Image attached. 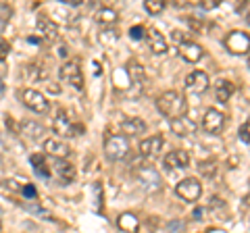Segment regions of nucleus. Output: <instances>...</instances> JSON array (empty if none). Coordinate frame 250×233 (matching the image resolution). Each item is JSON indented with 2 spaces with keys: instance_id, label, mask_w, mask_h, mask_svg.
<instances>
[{
  "instance_id": "f257e3e1",
  "label": "nucleus",
  "mask_w": 250,
  "mask_h": 233,
  "mask_svg": "<svg viewBox=\"0 0 250 233\" xmlns=\"http://www.w3.org/2000/svg\"><path fill=\"white\" fill-rule=\"evenodd\" d=\"M156 108H159V113L163 116H167V119L173 121V119H179V116L186 115L188 104H186V98L179 94V92L169 90L156 98Z\"/></svg>"
},
{
  "instance_id": "f03ea898",
  "label": "nucleus",
  "mask_w": 250,
  "mask_h": 233,
  "mask_svg": "<svg viewBox=\"0 0 250 233\" xmlns=\"http://www.w3.org/2000/svg\"><path fill=\"white\" fill-rule=\"evenodd\" d=\"M104 154L111 160H123L129 154V142L125 136H108L104 139Z\"/></svg>"
},
{
  "instance_id": "7ed1b4c3",
  "label": "nucleus",
  "mask_w": 250,
  "mask_h": 233,
  "mask_svg": "<svg viewBox=\"0 0 250 233\" xmlns=\"http://www.w3.org/2000/svg\"><path fill=\"white\" fill-rule=\"evenodd\" d=\"M52 129L57 136H69V137H75V134H82L83 127L82 125H75L73 119L69 116L65 111H59L52 119Z\"/></svg>"
},
{
  "instance_id": "20e7f679",
  "label": "nucleus",
  "mask_w": 250,
  "mask_h": 233,
  "mask_svg": "<svg viewBox=\"0 0 250 233\" xmlns=\"http://www.w3.org/2000/svg\"><path fill=\"white\" fill-rule=\"evenodd\" d=\"M21 100H23V104H25L29 111H34L38 115H44V113L50 111V102L46 100V96L42 94V92H38V90H23L21 92Z\"/></svg>"
},
{
  "instance_id": "39448f33",
  "label": "nucleus",
  "mask_w": 250,
  "mask_h": 233,
  "mask_svg": "<svg viewBox=\"0 0 250 233\" xmlns=\"http://www.w3.org/2000/svg\"><path fill=\"white\" fill-rule=\"evenodd\" d=\"M175 194L186 202H196L202 196V185L196 177H186L175 185Z\"/></svg>"
},
{
  "instance_id": "423d86ee",
  "label": "nucleus",
  "mask_w": 250,
  "mask_h": 233,
  "mask_svg": "<svg viewBox=\"0 0 250 233\" xmlns=\"http://www.w3.org/2000/svg\"><path fill=\"white\" fill-rule=\"evenodd\" d=\"M223 44L231 54H246V52H250V34L242 32V29H236V32L228 34Z\"/></svg>"
},
{
  "instance_id": "0eeeda50",
  "label": "nucleus",
  "mask_w": 250,
  "mask_h": 233,
  "mask_svg": "<svg viewBox=\"0 0 250 233\" xmlns=\"http://www.w3.org/2000/svg\"><path fill=\"white\" fill-rule=\"evenodd\" d=\"M61 79L65 81L67 85H71L73 90L82 92L83 90V73L80 69V63H75V60H71V63H65L61 67Z\"/></svg>"
},
{
  "instance_id": "6e6552de",
  "label": "nucleus",
  "mask_w": 250,
  "mask_h": 233,
  "mask_svg": "<svg viewBox=\"0 0 250 233\" xmlns=\"http://www.w3.org/2000/svg\"><path fill=\"white\" fill-rule=\"evenodd\" d=\"M225 127V115L221 111H217V108H208L202 115V129L207 131L210 136H219Z\"/></svg>"
},
{
  "instance_id": "1a4fd4ad",
  "label": "nucleus",
  "mask_w": 250,
  "mask_h": 233,
  "mask_svg": "<svg viewBox=\"0 0 250 233\" xmlns=\"http://www.w3.org/2000/svg\"><path fill=\"white\" fill-rule=\"evenodd\" d=\"M44 152L50 154L54 158H59V160H65L69 154H71V148H69V144L62 142L61 137H48L44 142Z\"/></svg>"
},
{
  "instance_id": "9d476101",
  "label": "nucleus",
  "mask_w": 250,
  "mask_h": 233,
  "mask_svg": "<svg viewBox=\"0 0 250 233\" xmlns=\"http://www.w3.org/2000/svg\"><path fill=\"white\" fill-rule=\"evenodd\" d=\"M186 90L192 94H202L208 90V75L205 71H192L186 77Z\"/></svg>"
},
{
  "instance_id": "9b49d317",
  "label": "nucleus",
  "mask_w": 250,
  "mask_h": 233,
  "mask_svg": "<svg viewBox=\"0 0 250 233\" xmlns=\"http://www.w3.org/2000/svg\"><path fill=\"white\" fill-rule=\"evenodd\" d=\"M179 57H182L186 63H198V60H202V57H205V48H202L200 44L196 42H186V44H179Z\"/></svg>"
},
{
  "instance_id": "f8f14e48",
  "label": "nucleus",
  "mask_w": 250,
  "mask_h": 233,
  "mask_svg": "<svg viewBox=\"0 0 250 233\" xmlns=\"http://www.w3.org/2000/svg\"><path fill=\"white\" fill-rule=\"evenodd\" d=\"M163 162H165V167L171 171H182V169H188V165H190V154L177 148V150H171Z\"/></svg>"
},
{
  "instance_id": "ddd939ff",
  "label": "nucleus",
  "mask_w": 250,
  "mask_h": 233,
  "mask_svg": "<svg viewBox=\"0 0 250 233\" xmlns=\"http://www.w3.org/2000/svg\"><path fill=\"white\" fill-rule=\"evenodd\" d=\"M163 144H165V137L161 134L148 136L146 139H142V144H140V154H142V156H154V154L161 152Z\"/></svg>"
},
{
  "instance_id": "4468645a",
  "label": "nucleus",
  "mask_w": 250,
  "mask_h": 233,
  "mask_svg": "<svg viewBox=\"0 0 250 233\" xmlns=\"http://www.w3.org/2000/svg\"><path fill=\"white\" fill-rule=\"evenodd\" d=\"M171 129H173V134L179 136V137H186V136H192L194 131L198 129V125L194 123L192 119H188V116H179V119H173L171 121Z\"/></svg>"
},
{
  "instance_id": "2eb2a0df",
  "label": "nucleus",
  "mask_w": 250,
  "mask_h": 233,
  "mask_svg": "<svg viewBox=\"0 0 250 233\" xmlns=\"http://www.w3.org/2000/svg\"><path fill=\"white\" fill-rule=\"evenodd\" d=\"M36 27H38V32L42 34V38L46 42H52V40H57V36H59V27H57V23H54L52 19L48 17H40L36 21Z\"/></svg>"
},
{
  "instance_id": "dca6fc26",
  "label": "nucleus",
  "mask_w": 250,
  "mask_h": 233,
  "mask_svg": "<svg viewBox=\"0 0 250 233\" xmlns=\"http://www.w3.org/2000/svg\"><path fill=\"white\" fill-rule=\"evenodd\" d=\"M54 175H57V179L61 183H71V181H75V167L67 160H57V165H54Z\"/></svg>"
},
{
  "instance_id": "f3484780",
  "label": "nucleus",
  "mask_w": 250,
  "mask_h": 233,
  "mask_svg": "<svg viewBox=\"0 0 250 233\" xmlns=\"http://www.w3.org/2000/svg\"><path fill=\"white\" fill-rule=\"evenodd\" d=\"M121 131L125 136H142L146 131V123L138 116H129V119L121 121Z\"/></svg>"
},
{
  "instance_id": "a211bd4d",
  "label": "nucleus",
  "mask_w": 250,
  "mask_h": 233,
  "mask_svg": "<svg viewBox=\"0 0 250 233\" xmlns=\"http://www.w3.org/2000/svg\"><path fill=\"white\" fill-rule=\"evenodd\" d=\"M148 46H150V50L154 54H165L167 52V40L159 29H150V34H148Z\"/></svg>"
},
{
  "instance_id": "6ab92c4d",
  "label": "nucleus",
  "mask_w": 250,
  "mask_h": 233,
  "mask_svg": "<svg viewBox=\"0 0 250 233\" xmlns=\"http://www.w3.org/2000/svg\"><path fill=\"white\" fill-rule=\"evenodd\" d=\"M117 225H119V229L125 233H138L140 219H136V214H131V213H123V214H119V219H117Z\"/></svg>"
},
{
  "instance_id": "aec40b11",
  "label": "nucleus",
  "mask_w": 250,
  "mask_h": 233,
  "mask_svg": "<svg viewBox=\"0 0 250 233\" xmlns=\"http://www.w3.org/2000/svg\"><path fill=\"white\" fill-rule=\"evenodd\" d=\"M233 83L231 81H228V79H219L217 81V85H215V98L219 100V102H228V100L231 98V94H233Z\"/></svg>"
},
{
  "instance_id": "412c9836",
  "label": "nucleus",
  "mask_w": 250,
  "mask_h": 233,
  "mask_svg": "<svg viewBox=\"0 0 250 233\" xmlns=\"http://www.w3.org/2000/svg\"><path fill=\"white\" fill-rule=\"evenodd\" d=\"M44 134H46V129H44V125H40V123H36V121L23 123V136H27L31 139H40Z\"/></svg>"
},
{
  "instance_id": "4be33fe9",
  "label": "nucleus",
  "mask_w": 250,
  "mask_h": 233,
  "mask_svg": "<svg viewBox=\"0 0 250 233\" xmlns=\"http://www.w3.org/2000/svg\"><path fill=\"white\" fill-rule=\"evenodd\" d=\"M96 21L98 23H103V25H113V23L117 21V11H113V9H100L98 11V15H96Z\"/></svg>"
},
{
  "instance_id": "5701e85b",
  "label": "nucleus",
  "mask_w": 250,
  "mask_h": 233,
  "mask_svg": "<svg viewBox=\"0 0 250 233\" xmlns=\"http://www.w3.org/2000/svg\"><path fill=\"white\" fill-rule=\"evenodd\" d=\"M31 160V165H34V169H36V173H40V175H48V167H46V160H44V156L42 154H34V156L29 158Z\"/></svg>"
},
{
  "instance_id": "b1692460",
  "label": "nucleus",
  "mask_w": 250,
  "mask_h": 233,
  "mask_svg": "<svg viewBox=\"0 0 250 233\" xmlns=\"http://www.w3.org/2000/svg\"><path fill=\"white\" fill-rule=\"evenodd\" d=\"M144 9L150 15H159V13H163V9H165V2H163V0H146Z\"/></svg>"
},
{
  "instance_id": "393cba45",
  "label": "nucleus",
  "mask_w": 250,
  "mask_h": 233,
  "mask_svg": "<svg viewBox=\"0 0 250 233\" xmlns=\"http://www.w3.org/2000/svg\"><path fill=\"white\" fill-rule=\"evenodd\" d=\"M117 32L115 29H103V34H100V42L103 44H115L117 42Z\"/></svg>"
},
{
  "instance_id": "a878e982",
  "label": "nucleus",
  "mask_w": 250,
  "mask_h": 233,
  "mask_svg": "<svg viewBox=\"0 0 250 233\" xmlns=\"http://www.w3.org/2000/svg\"><path fill=\"white\" fill-rule=\"evenodd\" d=\"M240 139L244 144H250V119H246L240 127Z\"/></svg>"
},
{
  "instance_id": "bb28decb",
  "label": "nucleus",
  "mask_w": 250,
  "mask_h": 233,
  "mask_svg": "<svg viewBox=\"0 0 250 233\" xmlns=\"http://www.w3.org/2000/svg\"><path fill=\"white\" fill-rule=\"evenodd\" d=\"M200 173L205 177H213L217 173V165H215V162H202V165H200Z\"/></svg>"
},
{
  "instance_id": "cd10ccee",
  "label": "nucleus",
  "mask_w": 250,
  "mask_h": 233,
  "mask_svg": "<svg viewBox=\"0 0 250 233\" xmlns=\"http://www.w3.org/2000/svg\"><path fill=\"white\" fill-rule=\"evenodd\" d=\"M144 34H146V32H144L142 25H134V27L129 29V36L134 38V40H140V38H144Z\"/></svg>"
},
{
  "instance_id": "c85d7f7f",
  "label": "nucleus",
  "mask_w": 250,
  "mask_h": 233,
  "mask_svg": "<svg viewBox=\"0 0 250 233\" xmlns=\"http://www.w3.org/2000/svg\"><path fill=\"white\" fill-rule=\"evenodd\" d=\"M219 4H221L219 0H202V2H200V6H202L205 11H213V9H217Z\"/></svg>"
},
{
  "instance_id": "c756f323",
  "label": "nucleus",
  "mask_w": 250,
  "mask_h": 233,
  "mask_svg": "<svg viewBox=\"0 0 250 233\" xmlns=\"http://www.w3.org/2000/svg\"><path fill=\"white\" fill-rule=\"evenodd\" d=\"M9 50H11V48H9V42L0 38V58H4L6 54H9Z\"/></svg>"
},
{
  "instance_id": "7c9ffc66",
  "label": "nucleus",
  "mask_w": 250,
  "mask_h": 233,
  "mask_svg": "<svg viewBox=\"0 0 250 233\" xmlns=\"http://www.w3.org/2000/svg\"><path fill=\"white\" fill-rule=\"evenodd\" d=\"M23 194H25L27 198H34V196H36V190H34V185L25 183V188H23Z\"/></svg>"
},
{
  "instance_id": "2f4dec72",
  "label": "nucleus",
  "mask_w": 250,
  "mask_h": 233,
  "mask_svg": "<svg viewBox=\"0 0 250 233\" xmlns=\"http://www.w3.org/2000/svg\"><path fill=\"white\" fill-rule=\"evenodd\" d=\"M246 23H248V25H250V13L246 15Z\"/></svg>"
},
{
  "instance_id": "473e14b6",
  "label": "nucleus",
  "mask_w": 250,
  "mask_h": 233,
  "mask_svg": "<svg viewBox=\"0 0 250 233\" xmlns=\"http://www.w3.org/2000/svg\"><path fill=\"white\" fill-rule=\"evenodd\" d=\"M0 231H2V223H0Z\"/></svg>"
},
{
  "instance_id": "72a5a7b5",
  "label": "nucleus",
  "mask_w": 250,
  "mask_h": 233,
  "mask_svg": "<svg viewBox=\"0 0 250 233\" xmlns=\"http://www.w3.org/2000/svg\"><path fill=\"white\" fill-rule=\"evenodd\" d=\"M248 69H250V58H248Z\"/></svg>"
},
{
  "instance_id": "f704fd0d",
  "label": "nucleus",
  "mask_w": 250,
  "mask_h": 233,
  "mask_svg": "<svg viewBox=\"0 0 250 233\" xmlns=\"http://www.w3.org/2000/svg\"><path fill=\"white\" fill-rule=\"evenodd\" d=\"M0 233H2V231H0Z\"/></svg>"
}]
</instances>
